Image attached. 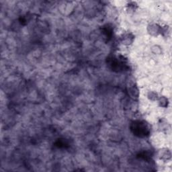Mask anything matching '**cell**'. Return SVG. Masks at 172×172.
I'll use <instances>...</instances> for the list:
<instances>
[{
    "label": "cell",
    "instance_id": "7a4b0ae2",
    "mask_svg": "<svg viewBox=\"0 0 172 172\" xmlns=\"http://www.w3.org/2000/svg\"><path fill=\"white\" fill-rule=\"evenodd\" d=\"M108 64L113 70L122 71L127 67V61L123 56H113L108 59Z\"/></svg>",
    "mask_w": 172,
    "mask_h": 172
},
{
    "label": "cell",
    "instance_id": "8992f818",
    "mask_svg": "<svg viewBox=\"0 0 172 172\" xmlns=\"http://www.w3.org/2000/svg\"><path fill=\"white\" fill-rule=\"evenodd\" d=\"M159 105H161V107H163V108H166L167 106V105H168V100H167V98L166 97H164V96H162V97H159Z\"/></svg>",
    "mask_w": 172,
    "mask_h": 172
},
{
    "label": "cell",
    "instance_id": "3957f363",
    "mask_svg": "<svg viewBox=\"0 0 172 172\" xmlns=\"http://www.w3.org/2000/svg\"><path fill=\"white\" fill-rule=\"evenodd\" d=\"M163 29V27L159 26L157 24H155V23L150 24L147 27L148 32L149 33L151 36H153V37L158 36L159 34H162Z\"/></svg>",
    "mask_w": 172,
    "mask_h": 172
},
{
    "label": "cell",
    "instance_id": "5b68a950",
    "mask_svg": "<svg viewBox=\"0 0 172 172\" xmlns=\"http://www.w3.org/2000/svg\"><path fill=\"white\" fill-rule=\"evenodd\" d=\"M171 158V153L169 150L166 149V151H161V159L163 160H165V161H167L168 159H170Z\"/></svg>",
    "mask_w": 172,
    "mask_h": 172
},
{
    "label": "cell",
    "instance_id": "6da1fadb",
    "mask_svg": "<svg viewBox=\"0 0 172 172\" xmlns=\"http://www.w3.org/2000/svg\"><path fill=\"white\" fill-rule=\"evenodd\" d=\"M132 132L139 137H146L150 134L151 129L144 120H135L131 123V126Z\"/></svg>",
    "mask_w": 172,
    "mask_h": 172
},
{
    "label": "cell",
    "instance_id": "277c9868",
    "mask_svg": "<svg viewBox=\"0 0 172 172\" xmlns=\"http://www.w3.org/2000/svg\"><path fill=\"white\" fill-rule=\"evenodd\" d=\"M133 39H134L133 35L127 33L123 35L122 37H121V41H122L123 45H129L133 42Z\"/></svg>",
    "mask_w": 172,
    "mask_h": 172
},
{
    "label": "cell",
    "instance_id": "52a82bcc",
    "mask_svg": "<svg viewBox=\"0 0 172 172\" xmlns=\"http://www.w3.org/2000/svg\"><path fill=\"white\" fill-rule=\"evenodd\" d=\"M148 98H149L151 100H153V101L158 100L159 97L157 95V93H156L155 92H151L149 94H148Z\"/></svg>",
    "mask_w": 172,
    "mask_h": 172
}]
</instances>
